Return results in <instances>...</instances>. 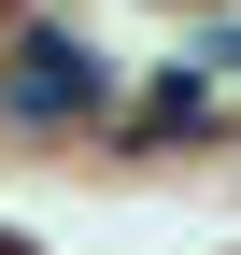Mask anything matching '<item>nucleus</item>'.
I'll return each mask as SVG.
<instances>
[{
  "label": "nucleus",
  "mask_w": 241,
  "mask_h": 255,
  "mask_svg": "<svg viewBox=\"0 0 241 255\" xmlns=\"http://www.w3.org/2000/svg\"><path fill=\"white\" fill-rule=\"evenodd\" d=\"M100 114H114V57L85 28H57V14L0 28V128H100Z\"/></svg>",
  "instance_id": "1"
},
{
  "label": "nucleus",
  "mask_w": 241,
  "mask_h": 255,
  "mask_svg": "<svg viewBox=\"0 0 241 255\" xmlns=\"http://www.w3.org/2000/svg\"><path fill=\"white\" fill-rule=\"evenodd\" d=\"M199 128H227V85L185 57V71H170L156 100H142V128H128V142H199Z\"/></svg>",
  "instance_id": "2"
},
{
  "label": "nucleus",
  "mask_w": 241,
  "mask_h": 255,
  "mask_svg": "<svg viewBox=\"0 0 241 255\" xmlns=\"http://www.w3.org/2000/svg\"><path fill=\"white\" fill-rule=\"evenodd\" d=\"M199 71H213V85H241V28H213V43H199Z\"/></svg>",
  "instance_id": "3"
}]
</instances>
